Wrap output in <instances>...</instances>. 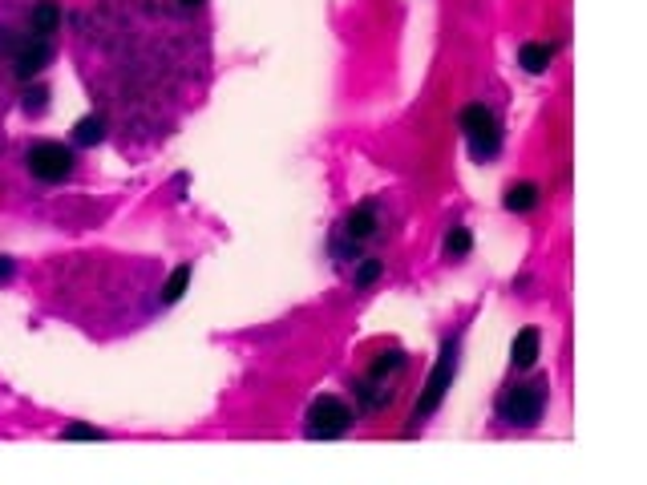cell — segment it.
<instances>
[{
  "instance_id": "1",
  "label": "cell",
  "mask_w": 647,
  "mask_h": 485,
  "mask_svg": "<svg viewBox=\"0 0 647 485\" xmlns=\"http://www.w3.org/2000/svg\"><path fill=\"white\" fill-rule=\"evenodd\" d=\"M547 396L550 385L547 380H526V385H510L502 396H498V417H502L510 429H534L547 413Z\"/></svg>"
},
{
  "instance_id": "2",
  "label": "cell",
  "mask_w": 647,
  "mask_h": 485,
  "mask_svg": "<svg viewBox=\"0 0 647 485\" xmlns=\"http://www.w3.org/2000/svg\"><path fill=\"white\" fill-rule=\"evenodd\" d=\"M453 376H457V340L450 336V340L442 344V357H437L433 364V372H429V380H425V388H421V396H417V404H413V424H409V437L417 433V424L421 421H429L437 409H442V401H445V393L453 388Z\"/></svg>"
},
{
  "instance_id": "3",
  "label": "cell",
  "mask_w": 647,
  "mask_h": 485,
  "mask_svg": "<svg viewBox=\"0 0 647 485\" xmlns=\"http://www.w3.org/2000/svg\"><path fill=\"white\" fill-rule=\"evenodd\" d=\"M24 170L37 182L53 186V182H65L77 170V154H73V146H65V142H33L29 150H24Z\"/></svg>"
},
{
  "instance_id": "4",
  "label": "cell",
  "mask_w": 647,
  "mask_h": 485,
  "mask_svg": "<svg viewBox=\"0 0 647 485\" xmlns=\"http://www.w3.org/2000/svg\"><path fill=\"white\" fill-rule=\"evenodd\" d=\"M461 134H465V146L478 162L494 158L502 150V121L494 118V109L486 106H465L461 109Z\"/></svg>"
},
{
  "instance_id": "5",
  "label": "cell",
  "mask_w": 647,
  "mask_h": 485,
  "mask_svg": "<svg viewBox=\"0 0 647 485\" xmlns=\"http://www.w3.org/2000/svg\"><path fill=\"white\" fill-rule=\"evenodd\" d=\"M352 409L340 401V396H316L312 404H308V417H304V433L312 441H336V437H344V433L352 429Z\"/></svg>"
},
{
  "instance_id": "6",
  "label": "cell",
  "mask_w": 647,
  "mask_h": 485,
  "mask_svg": "<svg viewBox=\"0 0 647 485\" xmlns=\"http://www.w3.org/2000/svg\"><path fill=\"white\" fill-rule=\"evenodd\" d=\"M0 49L13 57V73L21 77V81H33V77L53 61V45H49L45 37H33V33H24V37L5 33V37H0Z\"/></svg>"
},
{
  "instance_id": "7",
  "label": "cell",
  "mask_w": 647,
  "mask_h": 485,
  "mask_svg": "<svg viewBox=\"0 0 647 485\" xmlns=\"http://www.w3.org/2000/svg\"><path fill=\"white\" fill-rule=\"evenodd\" d=\"M376 211H373V203H360V206H352L348 214H344V223H340V231L348 235L352 242H365V239H373L376 235Z\"/></svg>"
},
{
  "instance_id": "8",
  "label": "cell",
  "mask_w": 647,
  "mask_h": 485,
  "mask_svg": "<svg viewBox=\"0 0 647 485\" xmlns=\"http://www.w3.org/2000/svg\"><path fill=\"white\" fill-rule=\"evenodd\" d=\"M538 352H542L538 328H522V332L514 336V344H510V364H514L518 372H526V368H534V364H538Z\"/></svg>"
},
{
  "instance_id": "9",
  "label": "cell",
  "mask_w": 647,
  "mask_h": 485,
  "mask_svg": "<svg viewBox=\"0 0 647 485\" xmlns=\"http://www.w3.org/2000/svg\"><path fill=\"white\" fill-rule=\"evenodd\" d=\"M555 53L558 49L547 45V41H526V45H518V65H522L526 73H547Z\"/></svg>"
},
{
  "instance_id": "10",
  "label": "cell",
  "mask_w": 647,
  "mask_h": 485,
  "mask_svg": "<svg viewBox=\"0 0 647 485\" xmlns=\"http://www.w3.org/2000/svg\"><path fill=\"white\" fill-rule=\"evenodd\" d=\"M57 29H62V8H57L53 0H41V5L29 13V33H33V37H45L49 41Z\"/></svg>"
},
{
  "instance_id": "11",
  "label": "cell",
  "mask_w": 647,
  "mask_h": 485,
  "mask_svg": "<svg viewBox=\"0 0 647 485\" xmlns=\"http://www.w3.org/2000/svg\"><path fill=\"white\" fill-rule=\"evenodd\" d=\"M538 203H542V190L534 186V182H514V186L506 190V198H502V206H506V211H514V214L534 211Z\"/></svg>"
},
{
  "instance_id": "12",
  "label": "cell",
  "mask_w": 647,
  "mask_h": 485,
  "mask_svg": "<svg viewBox=\"0 0 647 485\" xmlns=\"http://www.w3.org/2000/svg\"><path fill=\"white\" fill-rule=\"evenodd\" d=\"M191 280H195V267H191V263H183V267H175V271H170V280H167V283H162V291H158V300H162V303H167V308H170V303H178V300H183V296H186V288H191Z\"/></svg>"
},
{
  "instance_id": "13",
  "label": "cell",
  "mask_w": 647,
  "mask_h": 485,
  "mask_svg": "<svg viewBox=\"0 0 647 485\" xmlns=\"http://www.w3.org/2000/svg\"><path fill=\"white\" fill-rule=\"evenodd\" d=\"M98 142H106V118H101V114H85L73 126V146H98Z\"/></svg>"
},
{
  "instance_id": "14",
  "label": "cell",
  "mask_w": 647,
  "mask_h": 485,
  "mask_svg": "<svg viewBox=\"0 0 647 485\" xmlns=\"http://www.w3.org/2000/svg\"><path fill=\"white\" fill-rule=\"evenodd\" d=\"M473 251V235L465 227H453L450 235H445V255L450 259H465Z\"/></svg>"
},
{
  "instance_id": "15",
  "label": "cell",
  "mask_w": 647,
  "mask_h": 485,
  "mask_svg": "<svg viewBox=\"0 0 647 485\" xmlns=\"http://www.w3.org/2000/svg\"><path fill=\"white\" fill-rule=\"evenodd\" d=\"M381 275H385V263H381V259H360L357 271H352V280H357V288H373Z\"/></svg>"
},
{
  "instance_id": "16",
  "label": "cell",
  "mask_w": 647,
  "mask_h": 485,
  "mask_svg": "<svg viewBox=\"0 0 647 485\" xmlns=\"http://www.w3.org/2000/svg\"><path fill=\"white\" fill-rule=\"evenodd\" d=\"M404 368V352L401 348H393V352H381V357L373 360V368H368V376H388V372H401Z\"/></svg>"
},
{
  "instance_id": "17",
  "label": "cell",
  "mask_w": 647,
  "mask_h": 485,
  "mask_svg": "<svg viewBox=\"0 0 647 485\" xmlns=\"http://www.w3.org/2000/svg\"><path fill=\"white\" fill-rule=\"evenodd\" d=\"M62 437H65V441H101L106 433H101V429H93V424H69V429L62 433Z\"/></svg>"
},
{
  "instance_id": "18",
  "label": "cell",
  "mask_w": 647,
  "mask_h": 485,
  "mask_svg": "<svg viewBox=\"0 0 647 485\" xmlns=\"http://www.w3.org/2000/svg\"><path fill=\"white\" fill-rule=\"evenodd\" d=\"M45 98H49V93L41 90V85H37V90H29V93H24V109H29V114H41V109H45Z\"/></svg>"
},
{
  "instance_id": "19",
  "label": "cell",
  "mask_w": 647,
  "mask_h": 485,
  "mask_svg": "<svg viewBox=\"0 0 647 485\" xmlns=\"http://www.w3.org/2000/svg\"><path fill=\"white\" fill-rule=\"evenodd\" d=\"M13 275H16V263H13L8 255H0V283H8Z\"/></svg>"
},
{
  "instance_id": "20",
  "label": "cell",
  "mask_w": 647,
  "mask_h": 485,
  "mask_svg": "<svg viewBox=\"0 0 647 485\" xmlns=\"http://www.w3.org/2000/svg\"><path fill=\"white\" fill-rule=\"evenodd\" d=\"M206 0H178V8H183V13H195V8H203Z\"/></svg>"
}]
</instances>
